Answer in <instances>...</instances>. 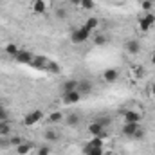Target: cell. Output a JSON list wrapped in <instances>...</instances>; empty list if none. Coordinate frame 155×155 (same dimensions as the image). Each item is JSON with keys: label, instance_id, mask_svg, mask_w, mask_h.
Listing matches in <instances>:
<instances>
[{"label": "cell", "instance_id": "1", "mask_svg": "<svg viewBox=\"0 0 155 155\" xmlns=\"http://www.w3.org/2000/svg\"><path fill=\"white\" fill-rule=\"evenodd\" d=\"M90 31L83 25V27H78L72 31V35H71V40H72V43H83V41H87V40L90 38Z\"/></svg>", "mask_w": 155, "mask_h": 155}, {"label": "cell", "instance_id": "2", "mask_svg": "<svg viewBox=\"0 0 155 155\" xmlns=\"http://www.w3.org/2000/svg\"><path fill=\"white\" fill-rule=\"evenodd\" d=\"M41 119H43V112L41 110H33L31 114H27V116L24 117V124L25 126H35Z\"/></svg>", "mask_w": 155, "mask_h": 155}, {"label": "cell", "instance_id": "3", "mask_svg": "<svg viewBox=\"0 0 155 155\" xmlns=\"http://www.w3.org/2000/svg\"><path fill=\"white\" fill-rule=\"evenodd\" d=\"M155 24V15L152 13H146L141 20H139V29L143 31V33H146V31H150V27Z\"/></svg>", "mask_w": 155, "mask_h": 155}, {"label": "cell", "instance_id": "4", "mask_svg": "<svg viewBox=\"0 0 155 155\" xmlns=\"http://www.w3.org/2000/svg\"><path fill=\"white\" fill-rule=\"evenodd\" d=\"M15 60H16V63L29 65V63L33 61V54H31L29 51H25V49H20V51H18V54L15 56Z\"/></svg>", "mask_w": 155, "mask_h": 155}, {"label": "cell", "instance_id": "5", "mask_svg": "<svg viewBox=\"0 0 155 155\" xmlns=\"http://www.w3.org/2000/svg\"><path fill=\"white\" fill-rule=\"evenodd\" d=\"M139 128H141L139 123H124L123 128H121V134H123L124 137H134V134H135Z\"/></svg>", "mask_w": 155, "mask_h": 155}, {"label": "cell", "instance_id": "6", "mask_svg": "<svg viewBox=\"0 0 155 155\" xmlns=\"http://www.w3.org/2000/svg\"><path fill=\"white\" fill-rule=\"evenodd\" d=\"M61 97H63V103H67V105H76L81 101V94L74 90V92H67V94H61Z\"/></svg>", "mask_w": 155, "mask_h": 155}, {"label": "cell", "instance_id": "7", "mask_svg": "<svg viewBox=\"0 0 155 155\" xmlns=\"http://www.w3.org/2000/svg\"><path fill=\"white\" fill-rule=\"evenodd\" d=\"M78 83H79V79H65V81L61 83V94L78 90Z\"/></svg>", "mask_w": 155, "mask_h": 155}, {"label": "cell", "instance_id": "8", "mask_svg": "<svg viewBox=\"0 0 155 155\" xmlns=\"http://www.w3.org/2000/svg\"><path fill=\"white\" fill-rule=\"evenodd\" d=\"M123 119L124 123H139L141 121V114L135 110H124L123 112Z\"/></svg>", "mask_w": 155, "mask_h": 155}, {"label": "cell", "instance_id": "9", "mask_svg": "<svg viewBox=\"0 0 155 155\" xmlns=\"http://www.w3.org/2000/svg\"><path fill=\"white\" fill-rule=\"evenodd\" d=\"M124 49H126L128 54H137L141 51V43H139V40H128L124 43Z\"/></svg>", "mask_w": 155, "mask_h": 155}, {"label": "cell", "instance_id": "10", "mask_svg": "<svg viewBox=\"0 0 155 155\" xmlns=\"http://www.w3.org/2000/svg\"><path fill=\"white\" fill-rule=\"evenodd\" d=\"M103 132H105V126H101L97 121H92V123L88 124V134H90L92 137H99Z\"/></svg>", "mask_w": 155, "mask_h": 155}, {"label": "cell", "instance_id": "11", "mask_svg": "<svg viewBox=\"0 0 155 155\" xmlns=\"http://www.w3.org/2000/svg\"><path fill=\"white\" fill-rule=\"evenodd\" d=\"M47 61H49V60H47L45 56H33V61H31L29 65H31L33 69H43V71H45Z\"/></svg>", "mask_w": 155, "mask_h": 155}, {"label": "cell", "instance_id": "12", "mask_svg": "<svg viewBox=\"0 0 155 155\" xmlns=\"http://www.w3.org/2000/svg\"><path fill=\"white\" fill-rule=\"evenodd\" d=\"M78 92L83 96V94H90L92 92V83L90 81H87V79H79V83H78Z\"/></svg>", "mask_w": 155, "mask_h": 155}, {"label": "cell", "instance_id": "13", "mask_svg": "<svg viewBox=\"0 0 155 155\" xmlns=\"http://www.w3.org/2000/svg\"><path fill=\"white\" fill-rule=\"evenodd\" d=\"M33 11L36 15H43L47 11V2L45 0H33Z\"/></svg>", "mask_w": 155, "mask_h": 155}, {"label": "cell", "instance_id": "14", "mask_svg": "<svg viewBox=\"0 0 155 155\" xmlns=\"http://www.w3.org/2000/svg\"><path fill=\"white\" fill-rule=\"evenodd\" d=\"M45 71H47L49 74H60L61 67H60V63H58V61L49 60V61H47V65H45Z\"/></svg>", "mask_w": 155, "mask_h": 155}, {"label": "cell", "instance_id": "15", "mask_svg": "<svg viewBox=\"0 0 155 155\" xmlns=\"http://www.w3.org/2000/svg\"><path fill=\"white\" fill-rule=\"evenodd\" d=\"M117 78H119V72H117L116 69H107V71L103 72V79H105V81H108V83L117 81Z\"/></svg>", "mask_w": 155, "mask_h": 155}, {"label": "cell", "instance_id": "16", "mask_svg": "<svg viewBox=\"0 0 155 155\" xmlns=\"http://www.w3.org/2000/svg\"><path fill=\"white\" fill-rule=\"evenodd\" d=\"M63 121H65L69 126H78L79 121H81V117H79V114H69V116H65Z\"/></svg>", "mask_w": 155, "mask_h": 155}, {"label": "cell", "instance_id": "17", "mask_svg": "<svg viewBox=\"0 0 155 155\" xmlns=\"http://www.w3.org/2000/svg\"><path fill=\"white\" fill-rule=\"evenodd\" d=\"M99 25V18H96V16H90V18H87V22H85V27L92 33L96 27Z\"/></svg>", "mask_w": 155, "mask_h": 155}, {"label": "cell", "instance_id": "18", "mask_svg": "<svg viewBox=\"0 0 155 155\" xmlns=\"http://www.w3.org/2000/svg\"><path fill=\"white\" fill-rule=\"evenodd\" d=\"M4 49H5V52H7L9 56H13V58H15V56L18 54V51H20V47H18L16 43H5Z\"/></svg>", "mask_w": 155, "mask_h": 155}, {"label": "cell", "instance_id": "19", "mask_svg": "<svg viewBox=\"0 0 155 155\" xmlns=\"http://www.w3.org/2000/svg\"><path fill=\"white\" fill-rule=\"evenodd\" d=\"M87 146H90V148H105V139H101V137H92Z\"/></svg>", "mask_w": 155, "mask_h": 155}, {"label": "cell", "instance_id": "20", "mask_svg": "<svg viewBox=\"0 0 155 155\" xmlns=\"http://www.w3.org/2000/svg\"><path fill=\"white\" fill-rule=\"evenodd\" d=\"M0 135H11V121H0Z\"/></svg>", "mask_w": 155, "mask_h": 155}, {"label": "cell", "instance_id": "21", "mask_svg": "<svg viewBox=\"0 0 155 155\" xmlns=\"http://www.w3.org/2000/svg\"><path fill=\"white\" fill-rule=\"evenodd\" d=\"M108 36L105 35V33H99V35H94V43L96 45H107L108 43Z\"/></svg>", "mask_w": 155, "mask_h": 155}, {"label": "cell", "instance_id": "22", "mask_svg": "<svg viewBox=\"0 0 155 155\" xmlns=\"http://www.w3.org/2000/svg\"><path fill=\"white\" fill-rule=\"evenodd\" d=\"M31 152V144L29 143H22L16 146V155H27Z\"/></svg>", "mask_w": 155, "mask_h": 155}, {"label": "cell", "instance_id": "23", "mask_svg": "<svg viewBox=\"0 0 155 155\" xmlns=\"http://www.w3.org/2000/svg\"><path fill=\"white\" fill-rule=\"evenodd\" d=\"M65 119V116L61 114V112H52L51 116H49V123H52V124H56V123H61Z\"/></svg>", "mask_w": 155, "mask_h": 155}, {"label": "cell", "instance_id": "24", "mask_svg": "<svg viewBox=\"0 0 155 155\" xmlns=\"http://www.w3.org/2000/svg\"><path fill=\"white\" fill-rule=\"evenodd\" d=\"M85 155H105L103 153V148H90V146H85Z\"/></svg>", "mask_w": 155, "mask_h": 155}, {"label": "cell", "instance_id": "25", "mask_svg": "<svg viewBox=\"0 0 155 155\" xmlns=\"http://www.w3.org/2000/svg\"><path fill=\"white\" fill-rule=\"evenodd\" d=\"M67 15H69V13H67L65 7H58V9H56V18H58V20H65Z\"/></svg>", "mask_w": 155, "mask_h": 155}, {"label": "cell", "instance_id": "26", "mask_svg": "<svg viewBox=\"0 0 155 155\" xmlns=\"http://www.w3.org/2000/svg\"><path fill=\"white\" fill-rule=\"evenodd\" d=\"M7 146H11V143H9V135H0V150H5Z\"/></svg>", "mask_w": 155, "mask_h": 155}, {"label": "cell", "instance_id": "27", "mask_svg": "<svg viewBox=\"0 0 155 155\" xmlns=\"http://www.w3.org/2000/svg\"><path fill=\"white\" fill-rule=\"evenodd\" d=\"M9 143H11V146H15V148H16L18 144H22V143H24V139H22V137H18V135H13V137L9 135Z\"/></svg>", "mask_w": 155, "mask_h": 155}, {"label": "cell", "instance_id": "28", "mask_svg": "<svg viewBox=\"0 0 155 155\" xmlns=\"http://www.w3.org/2000/svg\"><path fill=\"white\" fill-rule=\"evenodd\" d=\"M45 139H47V141H58V134H56L54 130H47V132H45Z\"/></svg>", "mask_w": 155, "mask_h": 155}, {"label": "cell", "instance_id": "29", "mask_svg": "<svg viewBox=\"0 0 155 155\" xmlns=\"http://www.w3.org/2000/svg\"><path fill=\"white\" fill-rule=\"evenodd\" d=\"M0 121H9V114H7V108L4 105H0Z\"/></svg>", "mask_w": 155, "mask_h": 155}, {"label": "cell", "instance_id": "30", "mask_svg": "<svg viewBox=\"0 0 155 155\" xmlns=\"http://www.w3.org/2000/svg\"><path fill=\"white\" fill-rule=\"evenodd\" d=\"M141 5H143V9H144L146 13H152V9H153V2H152V0H144Z\"/></svg>", "mask_w": 155, "mask_h": 155}, {"label": "cell", "instance_id": "31", "mask_svg": "<svg viewBox=\"0 0 155 155\" xmlns=\"http://www.w3.org/2000/svg\"><path fill=\"white\" fill-rule=\"evenodd\" d=\"M96 121H97V123H99L101 126H108V124L112 123V119H110V117H108V116H107V117H105V116H103V117H97Z\"/></svg>", "mask_w": 155, "mask_h": 155}, {"label": "cell", "instance_id": "32", "mask_svg": "<svg viewBox=\"0 0 155 155\" xmlns=\"http://www.w3.org/2000/svg\"><path fill=\"white\" fill-rule=\"evenodd\" d=\"M36 155H51V148L49 146H40Z\"/></svg>", "mask_w": 155, "mask_h": 155}, {"label": "cell", "instance_id": "33", "mask_svg": "<svg viewBox=\"0 0 155 155\" xmlns=\"http://www.w3.org/2000/svg\"><path fill=\"white\" fill-rule=\"evenodd\" d=\"M81 7L83 9H92L94 7V0H81Z\"/></svg>", "mask_w": 155, "mask_h": 155}, {"label": "cell", "instance_id": "34", "mask_svg": "<svg viewBox=\"0 0 155 155\" xmlns=\"http://www.w3.org/2000/svg\"><path fill=\"white\" fill-rule=\"evenodd\" d=\"M134 139H137V141H141V139H144V130L143 128H139L135 134H134Z\"/></svg>", "mask_w": 155, "mask_h": 155}, {"label": "cell", "instance_id": "35", "mask_svg": "<svg viewBox=\"0 0 155 155\" xmlns=\"http://www.w3.org/2000/svg\"><path fill=\"white\" fill-rule=\"evenodd\" d=\"M71 5H76V7H81V0H69Z\"/></svg>", "mask_w": 155, "mask_h": 155}, {"label": "cell", "instance_id": "36", "mask_svg": "<svg viewBox=\"0 0 155 155\" xmlns=\"http://www.w3.org/2000/svg\"><path fill=\"white\" fill-rule=\"evenodd\" d=\"M150 63H152V65H155V52L152 54V58H150Z\"/></svg>", "mask_w": 155, "mask_h": 155}, {"label": "cell", "instance_id": "37", "mask_svg": "<svg viewBox=\"0 0 155 155\" xmlns=\"http://www.w3.org/2000/svg\"><path fill=\"white\" fill-rule=\"evenodd\" d=\"M45 2H47V5H49V4H51V2H52V0H45Z\"/></svg>", "mask_w": 155, "mask_h": 155}, {"label": "cell", "instance_id": "38", "mask_svg": "<svg viewBox=\"0 0 155 155\" xmlns=\"http://www.w3.org/2000/svg\"><path fill=\"white\" fill-rule=\"evenodd\" d=\"M152 92H155V85H153V88H152Z\"/></svg>", "mask_w": 155, "mask_h": 155}, {"label": "cell", "instance_id": "39", "mask_svg": "<svg viewBox=\"0 0 155 155\" xmlns=\"http://www.w3.org/2000/svg\"><path fill=\"white\" fill-rule=\"evenodd\" d=\"M107 155H116V153H107Z\"/></svg>", "mask_w": 155, "mask_h": 155}, {"label": "cell", "instance_id": "40", "mask_svg": "<svg viewBox=\"0 0 155 155\" xmlns=\"http://www.w3.org/2000/svg\"><path fill=\"white\" fill-rule=\"evenodd\" d=\"M153 99H155V92H153Z\"/></svg>", "mask_w": 155, "mask_h": 155}]
</instances>
